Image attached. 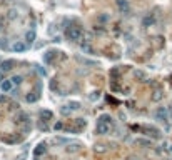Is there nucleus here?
<instances>
[{
    "mask_svg": "<svg viewBox=\"0 0 172 160\" xmlns=\"http://www.w3.org/2000/svg\"><path fill=\"white\" fill-rule=\"evenodd\" d=\"M82 35H84V32H82V28H80V27H77V25L69 27V28L65 30V37L69 38V40H72V42L80 40V38H82Z\"/></svg>",
    "mask_w": 172,
    "mask_h": 160,
    "instance_id": "nucleus-1",
    "label": "nucleus"
},
{
    "mask_svg": "<svg viewBox=\"0 0 172 160\" xmlns=\"http://www.w3.org/2000/svg\"><path fill=\"white\" fill-rule=\"evenodd\" d=\"M142 132H145L149 137H154V138H159L160 137V132L156 129V127H150V125H144L142 127Z\"/></svg>",
    "mask_w": 172,
    "mask_h": 160,
    "instance_id": "nucleus-2",
    "label": "nucleus"
},
{
    "mask_svg": "<svg viewBox=\"0 0 172 160\" xmlns=\"http://www.w3.org/2000/svg\"><path fill=\"white\" fill-rule=\"evenodd\" d=\"M117 9L120 10V13H129L130 12V5H129L127 0H117Z\"/></svg>",
    "mask_w": 172,
    "mask_h": 160,
    "instance_id": "nucleus-3",
    "label": "nucleus"
},
{
    "mask_svg": "<svg viewBox=\"0 0 172 160\" xmlns=\"http://www.w3.org/2000/svg\"><path fill=\"white\" fill-rule=\"evenodd\" d=\"M167 117H169V112H167L166 107H159L156 112V119L157 120H167Z\"/></svg>",
    "mask_w": 172,
    "mask_h": 160,
    "instance_id": "nucleus-4",
    "label": "nucleus"
},
{
    "mask_svg": "<svg viewBox=\"0 0 172 160\" xmlns=\"http://www.w3.org/2000/svg\"><path fill=\"white\" fill-rule=\"evenodd\" d=\"M109 130H110V123H107V122H99V125H97V133H99V135L109 133Z\"/></svg>",
    "mask_w": 172,
    "mask_h": 160,
    "instance_id": "nucleus-5",
    "label": "nucleus"
},
{
    "mask_svg": "<svg viewBox=\"0 0 172 160\" xmlns=\"http://www.w3.org/2000/svg\"><path fill=\"white\" fill-rule=\"evenodd\" d=\"M25 48H27V45H25L24 40H15V42L12 44V50H13V52H24Z\"/></svg>",
    "mask_w": 172,
    "mask_h": 160,
    "instance_id": "nucleus-6",
    "label": "nucleus"
},
{
    "mask_svg": "<svg viewBox=\"0 0 172 160\" xmlns=\"http://www.w3.org/2000/svg\"><path fill=\"white\" fill-rule=\"evenodd\" d=\"M0 88H2V92H12V88H13V84H12V80H7V79H3L2 82H0Z\"/></svg>",
    "mask_w": 172,
    "mask_h": 160,
    "instance_id": "nucleus-7",
    "label": "nucleus"
},
{
    "mask_svg": "<svg viewBox=\"0 0 172 160\" xmlns=\"http://www.w3.org/2000/svg\"><path fill=\"white\" fill-rule=\"evenodd\" d=\"M12 69H13V60H5V62L0 63V70H2L3 73L10 72Z\"/></svg>",
    "mask_w": 172,
    "mask_h": 160,
    "instance_id": "nucleus-8",
    "label": "nucleus"
},
{
    "mask_svg": "<svg viewBox=\"0 0 172 160\" xmlns=\"http://www.w3.org/2000/svg\"><path fill=\"white\" fill-rule=\"evenodd\" d=\"M45 152H47V147H45V144H38L37 147H35L34 154H35V157H42V155H45Z\"/></svg>",
    "mask_w": 172,
    "mask_h": 160,
    "instance_id": "nucleus-9",
    "label": "nucleus"
},
{
    "mask_svg": "<svg viewBox=\"0 0 172 160\" xmlns=\"http://www.w3.org/2000/svg\"><path fill=\"white\" fill-rule=\"evenodd\" d=\"M25 100H27L28 104H35V102L38 100V94L37 92H28V94L25 95Z\"/></svg>",
    "mask_w": 172,
    "mask_h": 160,
    "instance_id": "nucleus-10",
    "label": "nucleus"
},
{
    "mask_svg": "<svg viewBox=\"0 0 172 160\" xmlns=\"http://www.w3.org/2000/svg\"><path fill=\"white\" fill-rule=\"evenodd\" d=\"M38 115H40V120H42V122H49V120L52 119L53 113L50 112V110H40V113H38Z\"/></svg>",
    "mask_w": 172,
    "mask_h": 160,
    "instance_id": "nucleus-11",
    "label": "nucleus"
},
{
    "mask_svg": "<svg viewBox=\"0 0 172 160\" xmlns=\"http://www.w3.org/2000/svg\"><path fill=\"white\" fill-rule=\"evenodd\" d=\"M74 125H75V129H77V130H82V129H85L87 122H85L84 119H77V120L74 122Z\"/></svg>",
    "mask_w": 172,
    "mask_h": 160,
    "instance_id": "nucleus-12",
    "label": "nucleus"
},
{
    "mask_svg": "<svg viewBox=\"0 0 172 160\" xmlns=\"http://www.w3.org/2000/svg\"><path fill=\"white\" fill-rule=\"evenodd\" d=\"M35 37H37V35H35V32H34V30H28L27 34H25V42L32 44V42L35 40Z\"/></svg>",
    "mask_w": 172,
    "mask_h": 160,
    "instance_id": "nucleus-13",
    "label": "nucleus"
},
{
    "mask_svg": "<svg viewBox=\"0 0 172 160\" xmlns=\"http://www.w3.org/2000/svg\"><path fill=\"white\" fill-rule=\"evenodd\" d=\"M27 113H24V112H19V115L15 117V122L17 123H22V122H27Z\"/></svg>",
    "mask_w": 172,
    "mask_h": 160,
    "instance_id": "nucleus-14",
    "label": "nucleus"
},
{
    "mask_svg": "<svg viewBox=\"0 0 172 160\" xmlns=\"http://www.w3.org/2000/svg\"><path fill=\"white\" fill-rule=\"evenodd\" d=\"M152 23H154V17L147 15V17H144V19H142V25H144V27H150Z\"/></svg>",
    "mask_w": 172,
    "mask_h": 160,
    "instance_id": "nucleus-15",
    "label": "nucleus"
},
{
    "mask_svg": "<svg viewBox=\"0 0 172 160\" xmlns=\"http://www.w3.org/2000/svg\"><path fill=\"white\" fill-rule=\"evenodd\" d=\"M135 144L144 145V147H150V140H149V138H137V140H135Z\"/></svg>",
    "mask_w": 172,
    "mask_h": 160,
    "instance_id": "nucleus-16",
    "label": "nucleus"
},
{
    "mask_svg": "<svg viewBox=\"0 0 172 160\" xmlns=\"http://www.w3.org/2000/svg\"><path fill=\"white\" fill-rule=\"evenodd\" d=\"M49 88H50L52 92H59V84H57V80H50Z\"/></svg>",
    "mask_w": 172,
    "mask_h": 160,
    "instance_id": "nucleus-17",
    "label": "nucleus"
},
{
    "mask_svg": "<svg viewBox=\"0 0 172 160\" xmlns=\"http://www.w3.org/2000/svg\"><path fill=\"white\" fill-rule=\"evenodd\" d=\"M10 80H12V84H13V85H20V84H22V80H24V79H22L20 75H13Z\"/></svg>",
    "mask_w": 172,
    "mask_h": 160,
    "instance_id": "nucleus-18",
    "label": "nucleus"
},
{
    "mask_svg": "<svg viewBox=\"0 0 172 160\" xmlns=\"http://www.w3.org/2000/svg\"><path fill=\"white\" fill-rule=\"evenodd\" d=\"M134 77H135V79H139V80H144L145 79V75H144L142 70H134Z\"/></svg>",
    "mask_w": 172,
    "mask_h": 160,
    "instance_id": "nucleus-19",
    "label": "nucleus"
},
{
    "mask_svg": "<svg viewBox=\"0 0 172 160\" xmlns=\"http://www.w3.org/2000/svg\"><path fill=\"white\" fill-rule=\"evenodd\" d=\"M79 147H80L79 144H70L69 147H67V152H70V154H72V152H77V150H79Z\"/></svg>",
    "mask_w": 172,
    "mask_h": 160,
    "instance_id": "nucleus-20",
    "label": "nucleus"
},
{
    "mask_svg": "<svg viewBox=\"0 0 172 160\" xmlns=\"http://www.w3.org/2000/svg\"><path fill=\"white\" fill-rule=\"evenodd\" d=\"M3 142H7V144H15V142H19V137H3Z\"/></svg>",
    "mask_w": 172,
    "mask_h": 160,
    "instance_id": "nucleus-21",
    "label": "nucleus"
},
{
    "mask_svg": "<svg viewBox=\"0 0 172 160\" xmlns=\"http://www.w3.org/2000/svg\"><path fill=\"white\" fill-rule=\"evenodd\" d=\"M7 17H9L10 20H15L17 17H19V15H17V10H13V9H12V10H9V15H7Z\"/></svg>",
    "mask_w": 172,
    "mask_h": 160,
    "instance_id": "nucleus-22",
    "label": "nucleus"
},
{
    "mask_svg": "<svg viewBox=\"0 0 172 160\" xmlns=\"http://www.w3.org/2000/svg\"><path fill=\"white\" fill-rule=\"evenodd\" d=\"M94 150L97 152V154H102V152L105 150V147H104V145H100V144H97V145L94 147Z\"/></svg>",
    "mask_w": 172,
    "mask_h": 160,
    "instance_id": "nucleus-23",
    "label": "nucleus"
},
{
    "mask_svg": "<svg viewBox=\"0 0 172 160\" xmlns=\"http://www.w3.org/2000/svg\"><path fill=\"white\" fill-rule=\"evenodd\" d=\"M160 98H162V94H160V92H156V94L152 95V100H154V102L160 100Z\"/></svg>",
    "mask_w": 172,
    "mask_h": 160,
    "instance_id": "nucleus-24",
    "label": "nucleus"
},
{
    "mask_svg": "<svg viewBox=\"0 0 172 160\" xmlns=\"http://www.w3.org/2000/svg\"><path fill=\"white\" fill-rule=\"evenodd\" d=\"M60 112H62V113H65V115H67V113H70V112H72V108H70L69 105H65V107H62V108H60Z\"/></svg>",
    "mask_w": 172,
    "mask_h": 160,
    "instance_id": "nucleus-25",
    "label": "nucleus"
},
{
    "mask_svg": "<svg viewBox=\"0 0 172 160\" xmlns=\"http://www.w3.org/2000/svg\"><path fill=\"white\" fill-rule=\"evenodd\" d=\"M99 122H107V123H110V117H109V115H102Z\"/></svg>",
    "mask_w": 172,
    "mask_h": 160,
    "instance_id": "nucleus-26",
    "label": "nucleus"
},
{
    "mask_svg": "<svg viewBox=\"0 0 172 160\" xmlns=\"http://www.w3.org/2000/svg\"><path fill=\"white\" fill-rule=\"evenodd\" d=\"M164 147H166V152L172 154V144H164Z\"/></svg>",
    "mask_w": 172,
    "mask_h": 160,
    "instance_id": "nucleus-27",
    "label": "nucleus"
},
{
    "mask_svg": "<svg viewBox=\"0 0 172 160\" xmlns=\"http://www.w3.org/2000/svg\"><path fill=\"white\" fill-rule=\"evenodd\" d=\"M109 20V15H99V22H107Z\"/></svg>",
    "mask_w": 172,
    "mask_h": 160,
    "instance_id": "nucleus-28",
    "label": "nucleus"
},
{
    "mask_svg": "<svg viewBox=\"0 0 172 160\" xmlns=\"http://www.w3.org/2000/svg\"><path fill=\"white\" fill-rule=\"evenodd\" d=\"M3 23H5V19H3V17H0V30L3 28Z\"/></svg>",
    "mask_w": 172,
    "mask_h": 160,
    "instance_id": "nucleus-29",
    "label": "nucleus"
},
{
    "mask_svg": "<svg viewBox=\"0 0 172 160\" xmlns=\"http://www.w3.org/2000/svg\"><path fill=\"white\" fill-rule=\"evenodd\" d=\"M60 129H64V125H62V123H55V130H60Z\"/></svg>",
    "mask_w": 172,
    "mask_h": 160,
    "instance_id": "nucleus-30",
    "label": "nucleus"
},
{
    "mask_svg": "<svg viewBox=\"0 0 172 160\" xmlns=\"http://www.w3.org/2000/svg\"><path fill=\"white\" fill-rule=\"evenodd\" d=\"M5 102H7V98L3 95H0V104H5Z\"/></svg>",
    "mask_w": 172,
    "mask_h": 160,
    "instance_id": "nucleus-31",
    "label": "nucleus"
},
{
    "mask_svg": "<svg viewBox=\"0 0 172 160\" xmlns=\"http://www.w3.org/2000/svg\"><path fill=\"white\" fill-rule=\"evenodd\" d=\"M127 160H139V158L135 157V155H129V157H127Z\"/></svg>",
    "mask_w": 172,
    "mask_h": 160,
    "instance_id": "nucleus-32",
    "label": "nucleus"
},
{
    "mask_svg": "<svg viewBox=\"0 0 172 160\" xmlns=\"http://www.w3.org/2000/svg\"><path fill=\"white\" fill-rule=\"evenodd\" d=\"M3 79H5V73H3V72H2V70H0V82H2Z\"/></svg>",
    "mask_w": 172,
    "mask_h": 160,
    "instance_id": "nucleus-33",
    "label": "nucleus"
},
{
    "mask_svg": "<svg viewBox=\"0 0 172 160\" xmlns=\"http://www.w3.org/2000/svg\"><path fill=\"white\" fill-rule=\"evenodd\" d=\"M169 115H170V119H172V108L169 110Z\"/></svg>",
    "mask_w": 172,
    "mask_h": 160,
    "instance_id": "nucleus-34",
    "label": "nucleus"
}]
</instances>
